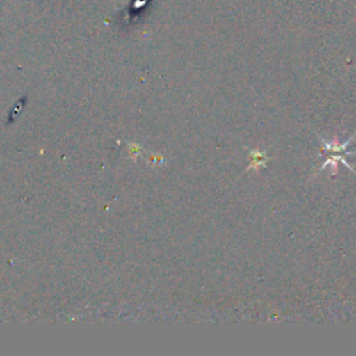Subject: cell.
<instances>
[{"label":"cell","instance_id":"cell-1","mask_svg":"<svg viewBox=\"0 0 356 356\" xmlns=\"http://www.w3.org/2000/svg\"><path fill=\"white\" fill-rule=\"evenodd\" d=\"M250 157L253 159V163H252V167H254V165H263L264 164V161H266V153H260V152H256V150H253V152H250Z\"/></svg>","mask_w":356,"mask_h":356}]
</instances>
